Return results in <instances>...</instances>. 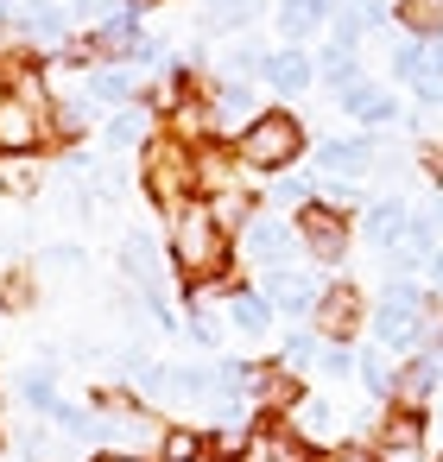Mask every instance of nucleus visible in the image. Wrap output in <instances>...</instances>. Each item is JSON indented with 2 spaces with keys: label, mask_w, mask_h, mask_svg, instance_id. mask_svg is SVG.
Segmentation results:
<instances>
[{
  "label": "nucleus",
  "mask_w": 443,
  "mask_h": 462,
  "mask_svg": "<svg viewBox=\"0 0 443 462\" xmlns=\"http://www.w3.org/2000/svg\"><path fill=\"white\" fill-rule=\"evenodd\" d=\"M171 266L190 273V285H209V291L235 279L228 273V235L216 228L209 203H184L171 216Z\"/></svg>",
  "instance_id": "obj_1"
},
{
  "label": "nucleus",
  "mask_w": 443,
  "mask_h": 462,
  "mask_svg": "<svg viewBox=\"0 0 443 462\" xmlns=\"http://www.w3.org/2000/svg\"><path fill=\"white\" fill-rule=\"evenodd\" d=\"M140 171H146V197L159 203V209H184V203H197V146L190 140H178L171 127L165 134H152L146 146H140Z\"/></svg>",
  "instance_id": "obj_2"
},
{
  "label": "nucleus",
  "mask_w": 443,
  "mask_h": 462,
  "mask_svg": "<svg viewBox=\"0 0 443 462\" xmlns=\"http://www.w3.org/2000/svg\"><path fill=\"white\" fill-rule=\"evenodd\" d=\"M235 152H241V165H247V171L285 178V171L304 159V127H298V115L272 108V115H260V121H254V127L235 140Z\"/></svg>",
  "instance_id": "obj_3"
},
{
  "label": "nucleus",
  "mask_w": 443,
  "mask_h": 462,
  "mask_svg": "<svg viewBox=\"0 0 443 462\" xmlns=\"http://www.w3.org/2000/svg\"><path fill=\"white\" fill-rule=\"evenodd\" d=\"M424 291H411V285H392L380 304H374V336L386 342V348H418V323H424Z\"/></svg>",
  "instance_id": "obj_4"
},
{
  "label": "nucleus",
  "mask_w": 443,
  "mask_h": 462,
  "mask_svg": "<svg viewBox=\"0 0 443 462\" xmlns=\"http://www.w3.org/2000/svg\"><path fill=\"white\" fill-rule=\"evenodd\" d=\"M298 247L317 260V266H336L342 254H348V222H342V209H323V203H304L298 209Z\"/></svg>",
  "instance_id": "obj_5"
},
{
  "label": "nucleus",
  "mask_w": 443,
  "mask_h": 462,
  "mask_svg": "<svg viewBox=\"0 0 443 462\" xmlns=\"http://www.w3.org/2000/svg\"><path fill=\"white\" fill-rule=\"evenodd\" d=\"M51 102H26V96H0V152H39L51 140L45 121Z\"/></svg>",
  "instance_id": "obj_6"
},
{
  "label": "nucleus",
  "mask_w": 443,
  "mask_h": 462,
  "mask_svg": "<svg viewBox=\"0 0 443 462\" xmlns=\"http://www.w3.org/2000/svg\"><path fill=\"white\" fill-rule=\"evenodd\" d=\"M361 317H367V304H361L355 285H329V291L317 298V310H310V323H317L323 342H348V336L361 329Z\"/></svg>",
  "instance_id": "obj_7"
},
{
  "label": "nucleus",
  "mask_w": 443,
  "mask_h": 462,
  "mask_svg": "<svg viewBox=\"0 0 443 462\" xmlns=\"http://www.w3.org/2000/svg\"><path fill=\"white\" fill-rule=\"evenodd\" d=\"M291 254H298V228H285V222H260L254 216V228L241 235V260H254L266 273H285Z\"/></svg>",
  "instance_id": "obj_8"
},
{
  "label": "nucleus",
  "mask_w": 443,
  "mask_h": 462,
  "mask_svg": "<svg viewBox=\"0 0 443 462\" xmlns=\"http://www.w3.org/2000/svg\"><path fill=\"white\" fill-rule=\"evenodd\" d=\"M241 171H247L241 152H228V146H216V140L197 146V190H209V197H222V190H247Z\"/></svg>",
  "instance_id": "obj_9"
},
{
  "label": "nucleus",
  "mask_w": 443,
  "mask_h": 462,
  "mask_svg": "<svg viewBox=\"0 0 443 462\" xmlns=\"http://www.w3.org/2000/svg\"><path fill=\"white\" fill-rule=\"evenodd\" d=\"M241 462H323V449L317 443H304L291 424H272V430H260L254 443H247V456Z\"/></svg>",
  "instance_id": "obj_10"
},
{
  "label": "nucleus",
  "mask_w": 443,
  "mask_h": 462,
  "mask_svg": "<svg viewBox=\"0 0 443 462\" xmlns=\"http://www.w3.org/2000/svg\"><path fill=\"white\" fill-rule=\"evenodd\" d=\"M260 77H266L279 96H298V89H310V77H317V58H310V51H298V45H285V51H266Z\"/></svg>",
  "instance_id": "obj_11"
},
{
  "label": "nucleus",
  "mask_w": 443,
  "mask_h": 462,
  "mask_svg": "<svg viewBox=\"0 0 443 462\" xmlns=\"http://www.w3.org/2000/svg\"><path fill=\"white\" fill-rule=\"evenodd\" d=\"M260 291H266V298H272V310H285V317H310V310H317V298H323V291H317L304 273H291V266H285V273H266V279H260Z\"/></svg>",
  "instance_id": "obj_12"
},
{
  "label": "nucleus",
  "mask_w": 443,
  "mask_h": 462,
  "mask_svg": "<svg viewBox=\"0 0 443 462\" xmlns=\"http://www.w3.org/2000/svg\"><path fill=\"white\" fill-rule=\"evenodd\" d=\"M209 115H216V127H228V134H247V127L260 121L247 83H216V89H209Z\"/></svg>",
  "instance_id": "obj_13"
},
{
  "label": "nucleus",
  "mask_w": 443,
  "mask_h": 462,
  "mask_svg": "<svg viewBox=\"0 0 443 462\" xmlns=\"http://www.w3.org/2000/svg\"><path fill=\"white\" fill-rule=\"evenodd\" d=\"M121 266H127V279H134L140 291H165V273H159V247H152V235H146V228H134V235L121 241Z\"/></svg>",
  "instance_id": "obj_14"
},
{
  "label": "nucleus",
  "mask_w": 443,
  "mask_h": 462,
  "mask_svg": "<svg viewBox=\"0 0 443 462\" xmlns=\"http://www.w3.org/2000/svg\"><path fill=\"white\" fill-rule=\"evenodd\" d=\"M367 165H374L367 140H323L317 146V171H329V178H361Z\"/></svg>",
  "instance_id": "obj_15"
},
{
  "label": "nucleus",
  "mask_w": 443,
  "mask_h": 462,
  "mask_svg": "<svg viewBox=\"0 0 443 462\" xmlns=\"http://www.w3.org/2000/svg\"><path fill=\"white\" fill-rule=\"evenodd\" d=\"M405 228H411V209H405L399 197H386V203H374V209L361 216V235H367L374 247H386V254L399 247V235H405Z\"/></svg>",
  "instance_id": "obj_16"
},
{
  "label": "nucleus",
  "mask_w": 443,
  "mask_h": 462,
  "mask_svg": "<svg viewBox=\"0 0 443 462\" xmlns=\"http://www.w3.org/2000/svg\"><path fill=\"white\" fill-rule=\"evenodd\" d=\"M89 102H108V108H127L134 96H140V83H134V64H102V70H89V89H83Z\"/></svg>",
  "instance_id": "obj_17"
},
{
  "label": "nucleus",
  "mask_w": 443,
  "mask_h": 462,
  "mask_svg": "<svg viewBox=\"0 0 443 462\" xmlns=\"http://www.w3.org/2000/svg\"><path fill=\"white\" fill-rule=\"evenodd\" d=\"M272 317H279V310H272V298H266L260 285H247V291H235V298H228V323H235L241 336H266V329H272Z\"/></svg>",
  "instance_id": "obj_18"
},
{
  "label": "nucleus",
  "mask_w": 443,
  "mask_h": 462,
  "mask_svg": "<svg viewBox=\"0 0 443 462\" xmlns=\"http://www.w3.org/2000/svg\"><path fill=\"white\" fill-rule=\"evenodd\" d=\"M254 399H260V411H291L298 399H304V386H298V374L291 367H260V380H254Z\"/></svg>",
  "instance_id": "obj_19"
},
{
  "label": "nucleus",
  "mask_w": 443,
  "mask_h": 462,
  "mask_svg": "<svg viewBox=\"0 0 443 462\" xmlns=\"http://www.w3.org/2000/svg\"><path fill=\"white\" fill-rule=\"evenodd\" d=\"M342 115H355V121L380 127V121H392V96H386V89H374V83H348V89H342Z\"/></svg>",
  "instance_id": "obj_20"
},
{
  "label": "nucleus",
  "mask_w": 443,
  "mask_h": 462,
  "mask_svg": "<svg viewBox=\"0 0 443 462\" xmlns=\"http://www.w3.org/2000/svg\"><path fill=\"white\" fill-rule=\"evenodd\" d=\"M39 184H45V171L32 152H0V190L7 197H39Z\"/></svg>",
  "instance_id": "obj_21"
},
{
  "label": "nucleus",
  "mask_w": 443,
  "mask_h": 462,
  "mask_svg": "<svg viewBox=\"0 0 443 462\" xmlns=\"http://www.w3.org/2000/svg\"><path fill=\"white\" fill-rule=\"evenodd\" d=\"M260 7H266V0H209V7H203V32H209V39L241 32V26H247Z\"/></svg>",
  "instance_id": "obj_22"
},
{
  "label": "nucleus",
  "mask_w": 443,
  "mask_h": 462,
  "mask_svg": "<svg viewBox=\"0 0 443 462\" xmlns=\"http://www.w3.org/2000/svg\"><path fill=\"white\" fill-rule=\"evenodd\" d=\"M203 203H209V216H216L222 235H235V228L247 235V228H254V209H260L247 190H222V197H203Z\"/></svg>",
  "instance_id": "obj_23"
},
{
  "label": "nucleus",
  "mask_w": 443,
  "mask_h": 462,
  "mask_svg": "<svg viewBox=\"0 0 443 462\" xmlns=\"http://www.w3.org/2000/svg\"><path fill=\"white\" fill-rule=\"evenodd\" d=\"M430 386H437V355H411V361L392 374V393H399V405H418Z\"/></svg>",
  "instance_id": "obj_24"
},
{
  "label": "nucleus",
  "mask_w": 443,
  "mask_h": 462,
  "mask_svg": "<svg viewBox=\"0 0 443 462\" xmlns=\"http://www.w3.org/2000/svg\"><path fill=\"white\" fill-rule=\"evenodd\" d=\"M323 20H329V0H285V7H279V32H285L291 45L310 39Z\"/></svg>",
  "instance_id": "obj_25"
},
{
  "label": "nucleus",
  "mask_w": 443,
  "mask_h": 462,
  "mask_svg": "<svg viewBox=\"0 0 443 462\" xmlns=\"http://www.w3.org/2000/svg\"><path fill=\"white\" fill-rule=\"evenodd\" d=\"M184 310H190V323H184V329H190L203 348H216V342H222V317H216V298H209V285H190V304H184Z\"/></svg>",
  "instance_id": "obj_26"
},
{
  "label": "nucleus",
  "mask_w": 443,
  "mask_h": 462,
  "mask_svg": "<svg viewBox=\"0 0 443 462\" xmlns=\"http://www.w3.org/2000/svg\"><path fill=\"white\" fill-rule=\"evenodd\" d=\"M285 424H291L304 443H317V437H329V424H336V405H329V399H298V405L285 411Z\"/></svg>",
  "instance_id": "obj_27"
},
{
  "label": "nucleus",
  "mask_w": 443,
  "mask_h": 462,
  "mask_svg": "<svg viewBox=\"0 0 443 462\" xmlns=\"http://www.w3.org/2000/svg\"><path fill=\"white\" fill-rule=\"evenodd\" d=\"M152 121H159V115H152L146 102H140V108H121V115L108 121V146H146V140H152Z\"/></svg>",
  "instance_id": "obj_28"
},
{
  "label": "nucleus",
  "mask_w": 443,
  "mask_h": 462,
  "mask_svg": "<svg viewBox=\"0 0 443 462\" xmlns=\"http://www.w3.org/2000/svg\"><path fill=\"white\" fill-rule=\"evenodd\" d=\"M399 26L411 32V39H437L443 32V0H399Z\"/></svg>",
  "instance_id": "obj_29"
},
{
  "label": "nucleus",
  "mask_w": 443,
  "mask_h": 462,
  "mask_svg": "<svg viewBox=\"0 0 443 462\" xmlns=\"http://www.w3.org/2000/svg\"><path fill=\"white\" fill-rule=\"evenodd\" d=\"M203 449H209V437L203 430H184V424H171L159 437V462H203Z\"/></svg>",
  "instance_id": "obj_30"
},
{
  "label": "nucleus",
  "mask_w": 443,
  "mask_h": 462,
  "mask_svg": "<svg viewBox=\"0 0 443 462\" xmlns=\"http://www.w3.org/2000/svg\"><path fill=\"white\" fill-rule=\"evenodd\" d=\"M424 70H430V45L424 39H399L392 45V77L399 83H424Z\"/></svg>",
  "instance_id": "obj_31"
},
{
  "label": "nucleus",
  "mask_w": 443,
  "mask_h": 462,
  "mask_svg": "<svg viewBox=\"0 0 443 462\" xmlns=\"http://www.w3.org/2000/svg\"><path fill=\"white\" fill-rule=\"evenodd\" d=\"M20 393H26V399H32V405H39L45 418H51L58 405H64V399H58V386H51V367H45V361H39L32 374H20Z\"/></svg>",
  "instance_id": "obj_32"
},
{
  "label": "nucleus",
  "mask_w": 443,
  "mask_h": 462,
  "mask_svg": "<svg viewBox=\"0 0 443 462\" xmlns=\"http://www.w3.org/2000/svg\"><path fill=\"white\" fill-rule=\"evenodd\" d=\"M323 77L336 83V96H342L348 83H361V77H355V58H348L342 45H329V51H323Z\"/></svg>",
  "instance_id": "obj_33"
},
{
  "label": "nucleus",
  "mask_w": 443,
  "mask_h": 462,
  "mask_svg": "<svg viewBox=\"0 0 443 462\" xmlns=\"http://www.w3.org/2000/svg\"><path fill=\"white\" fill-rule=\"evenodd\" d=\"M89 108H96L89 96H77V102H58V134H64V140H77V134L89 127Z\"/></svg>",
  "instance_id": "obj_34"
},
{
  "label": "nucleus",
  "mask_w": 443,
  "mask_h": 462,
  "mask_svg": "<svg viewBox=\"0 0 443 462\" xmlns=\"http://www.w3.org/2000/svg\"><path fill=\"white\" fill-rule=\"evenodd\" d=\"M310 361H323V336H291V342H285V367L298 374V367H310Z\"/></svg>",
  "instance_id": "obj_35"
},
{
  "label": "nucleus",
  "mask_w": 443,
  "mask_h": 462,
  "mask_svg": "<svg viewBox=\"0 0 443 462\" xmlns=\"http://www.w3.org/2000/svg\"><path fill=\"white\" fill-rule=\"evenodd\" d=\"M58 64H70V70H102V51H96V39H70Z\"/></svg>",
  "instance_id": "obj_36"
},
{
  "label": "nucleus",
  "mask_w": 443,
  "mask_h": 462,
  "mask_svg": "<svg viewBox=\"0 0 443 462\" xmlns=\"http://www.w3.org/2000/svg\"><path fill=\"white\" fill-rule=\"evenodd\" d=\"M32 304V279L14 273V279H0V310H26Z\"/></svg>",
  "instance_id": "obj_37"
},
{
  "label": "nucleus",
  "mask_w": 443,
  "mask_h": 462,
  "mask_svg": "<svg viewBox=\"0 0 443 462\" xmlns=\"http://www.w3.org/2000/svg\"><path fill=\"white\" fill-rule=\"evenodd\" d=\"M272 203H279V209H304V203H317V197H310V184L279 178V184H272Z\"/></svg>",
  "instance_id": "obj_38"
},
{
  "label": "nucleus",
  "mask_w": 443,
  "mask_h": 462,
  "mask_svg": "<svg viewBox=\"0 0 443 462\" xmlns=\"http://www.w3.org/2000/svg\"><path fill=\"white\" fill-rule=\"evenodd\" d=\"M361 380H367V386H374V393H380V399H386V393H392V367H386V361H380V355H361Z\"/></svg>",
  "instance_id": "obj_39"
},
{
  "label": "nucleus",
  "mask_w": 443,
  "mask_h": 462,
  "mask_svg": "<svg viewBox=\"0 0 443 462\" xmlns=\"http://www.w3.org/2000/svg\"><path fill=\"white\" fill-rule=\"evenodd\" d=\"M323 462H380V449L374 443H329Z\"/></svg>",
  "instance_id": "obj_40"
},
{
  "label": "nucleus",
  "mask_w": 443,
  "mask_h": 462,
  "mask_svg": "<svg viewBox=\"0 0 443 462\" xmlns=\"http://www.w3.org/2000/svg\"><path fill=\"white\" fill-rule=\"evenodd\" d=\"M317 367H323V374H336V380H348V374H355V355L336 342V348H323V361H317Z\"/></svg>",
  "instance_id": "obj_41"
},
{
  "label": "nucleus",
  "mask_w": 443,
  "mask_h": 462,
  "mask_svg": "<svg viewBox=\"0 0 443 462\" xmlns=\"http://www.w3.org/2000/svg\"><path fill=\"white\" fill-rule=\"evenodd\" d=\"M45 260H51V266H64V273H77V266H83V247H77V241H64V247H51Z\"/></svg>",
  "instance_id": "obj_42"
},
{
  "label": "nucleus",
  "mask_w": 443,
  "mask_h": 462,
  "mask_svg": "<svg viewBox=\"0 0 443 462\" xmlns=\"http://www.w3.org/2000/svg\"><path fill=\"white\" fill-rule=\"evenodd\" d=\"M96 462H159V456H140V449H102Z\"/></svg>",
  "instance_id": "obj_43"
},
{
  "label": "nucleus",
  "mask_w": 443,
  "mask_h": 462,
  "mask_svg": "<svg viewBox=\"0 0 443 462\" xmlns=\"http://www.w3.org/2000/svg\"><path fill=\"white\" fill-rule=\"evenodd\" d=\"M424 171H430V178L443 184V146H430V152H424Z\"/></svg>",
  "instance_id": "obj_44"
},
{
  "label": "nucleus",
  "mask_w": 443,
  "mask_h": 462,
  "mask_svg": "<svg viewBox=\"0 0 443 462\" xmlns=\"http://www.w3.org/2000/svg\"><path fill=\"white\" fill-rule=\"evenodd\" d=\"M430 279H437V285H443V247H437V254H430Z\"/></svg>",
  "instance_id": "obj_45"
},
{
  "label": "nucleus",
  "mask_w": 443,
  "mask_h": 462,
  "mask_svg": "<svg viewBox=\"0 0 443 462\" xmlns=\"http://www.w3.org/2000/svg\"><path fill=\"white\" fill-rule=\"evenodd\" d=\"M437 228H443V203H437Z\"/></svg>",
  "instance_id": "obj_46"
},
{
  "label": "nucleus",
  "mask_w": 443,
  "mask_h": 462,
  "mask_svg": "<svg viewBox=\"0 0 443 462\" xmlns=\"http://www.w3.org/2000/svg\"><path fill=\"white\" fill-rule=\"evenodd\" d=\"M437 424H443V411H437Z\"/></svg>",
  "instance_id": "obj_47"
},
{
  "label": "nucleus",
  "mask_w": 443,
  "mask_h": 462,
  "mask_svg": "<svg viewBox=\"0 0 443 462\" xmlns=\"http://www.w3.org/2000/svg\"><path fill=\"white\" fill-rule=\"evenodd\" d=\"M437 462H443V456H437Z\"/></svg>",
  "instance_id": "obj_48"
}]
</instances>
